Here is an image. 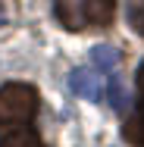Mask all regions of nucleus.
I'll return each mask as SVG.
<instances>
[{
	"mask_svg": "<svg viewBox=\"0 0 144 147\" xmlns=\"http://www.w3.org/2000/svg\"><path fill=\"white\" fill-rule=\"evenodd\" d=\"M135 82H138V100H144V63L138 66V75H135Z\"/></svg>",
	"mask_w": 144,
	"mask_h": 147,
	"instance_id": "1a4fd4ad",
	"label": "nucleus"
},
{
	"mask_svg": "<svg viewBox=\"0 0 144 147\" xmlns=\"http://www.w3.org/2000/svg\"><path fill=\"white\" fill-rule=\"evenodd\" d=\"M91 63L97 69H103V72H113L116 66H119V50L116 47H107V44H97V47H91Z\"/></svg>",
	"mask_w": 144,
	"mask_h": 147,
	"instance_id": "423d86ee",
	"label": "nucleus"
},
{
	"mask_svg": "<svg viewBox=\"0 0 144 147\" xmlns=\"http://www.w3.org/2000/svg\"><path fill=\"white\" fill-rule=\"evenodd\" d=\"M78 16H82L85 25L103 28V25L113 22V16H116V0H82L78 3Z\"/></svg>",
	"mask_w": 144,
	"mask_h": 147,
	"instance_id": "f03ea898",
	"label": "nucleus"
},
{
	"mask_svg": "<svg viewBox=\"0 0 144 147\" xmlns=\"http://www.w3.org/2000/svg\"><path fill=\"white\" fill-rule=\"evenodd\" d=\"M69 88L75 91L82 100H100V82H97V75H94V69H75L72 75H69Z\"/></svg>",
	"mask_w": 144,
	"mask_h": 147,
	"instance_id": "7ed1b4c3",
	"label": "nucleus"
},
{
	"mask_svg": "<svg viewBox=\"0 0 144 147\" xmlns=\"http://www.w3.org/2000/svg\"><path fill=\"white\" fill-rule=\"evenodd\" d=\"M128 22H132V28L138 31V34H144V0H135V3H132Z\"/></svg>",
	"mask_w": 144,
	"mask_h": 147,
	"instance_id": "6e6552de",
	"label": "nucleus"
},
{
	"mask_svg": "<svg viewBox=\"0 0 144 147\" xmlns=\"http://www.w3.org/2000/svg\"><path fill=\"white\" fill-rule=\"evenodd\" d=\"M122 135H125V141H128V144L144 147V100H138V113L122 125Z\"/></svg>",
	"mask_w": 144,
	"mask_h": 147,
	"instance_id": "39448f33",
	"label": "nucleus"
},
{
	"mask_svg": "<svg viewBox=\"0 0 144 147\" xmlns=\"http://www.w3.org/2000/svg\"><path fill=\"white\" fill-rule=\"evenodd\" d=\"M110 107H113L116 113H122V110L128 107V94H125V88H122L119 75H110Z\"/></svg>",
	"mask_w": 144,
	"mask_h": 147,
	"instance_id": "0eeeda50",
	"label": "nucleus"
},
{
	"mask_svg": "<svg viewBox=\"0 0 144 147\" xmlns=\"http://www.w3.org/2000/svg\"><path fill=\"white\" fill-rule=\"evenodd\" d=\"M0 16H3V6H0Z\"/></svg>",
	"mask_w": 144,
	"mask_h": 147,
	"instance_id": "9d476101",
	"label": "nucleus"
},
{
	"mask_svg": "<svg viewBox=\"0 0 144 147\" xmlns=\"http://www.w3.org/2000/svg\"><path fill=\"white\" fill-rule=\"evenodd\" d=\"M0 147H47V144L38 138V131H31L25 125H16V128L0 135Z\"/></svg>",
	"mask_w": 144,
	"mask_h": 147,
	"instance_id": "20e7f679",
	"label": "nucleus"
},
{
	"mask_svg": "<svg viewBox=\"0 0 144 147\" xmlns=\"http://www.w3.org/2000/svg\"><path fill=\"white\" fill-rule=\"evenodd\" d=\"M38 113V91L31 85L13 82L0 88V122L9 125H25Z\"/></svg>",
	"mask_w": 144,
	"mask_h": 147,
	"instance_id": "f257e3e1",
	"label": "nucleus"
}]
</instances>
